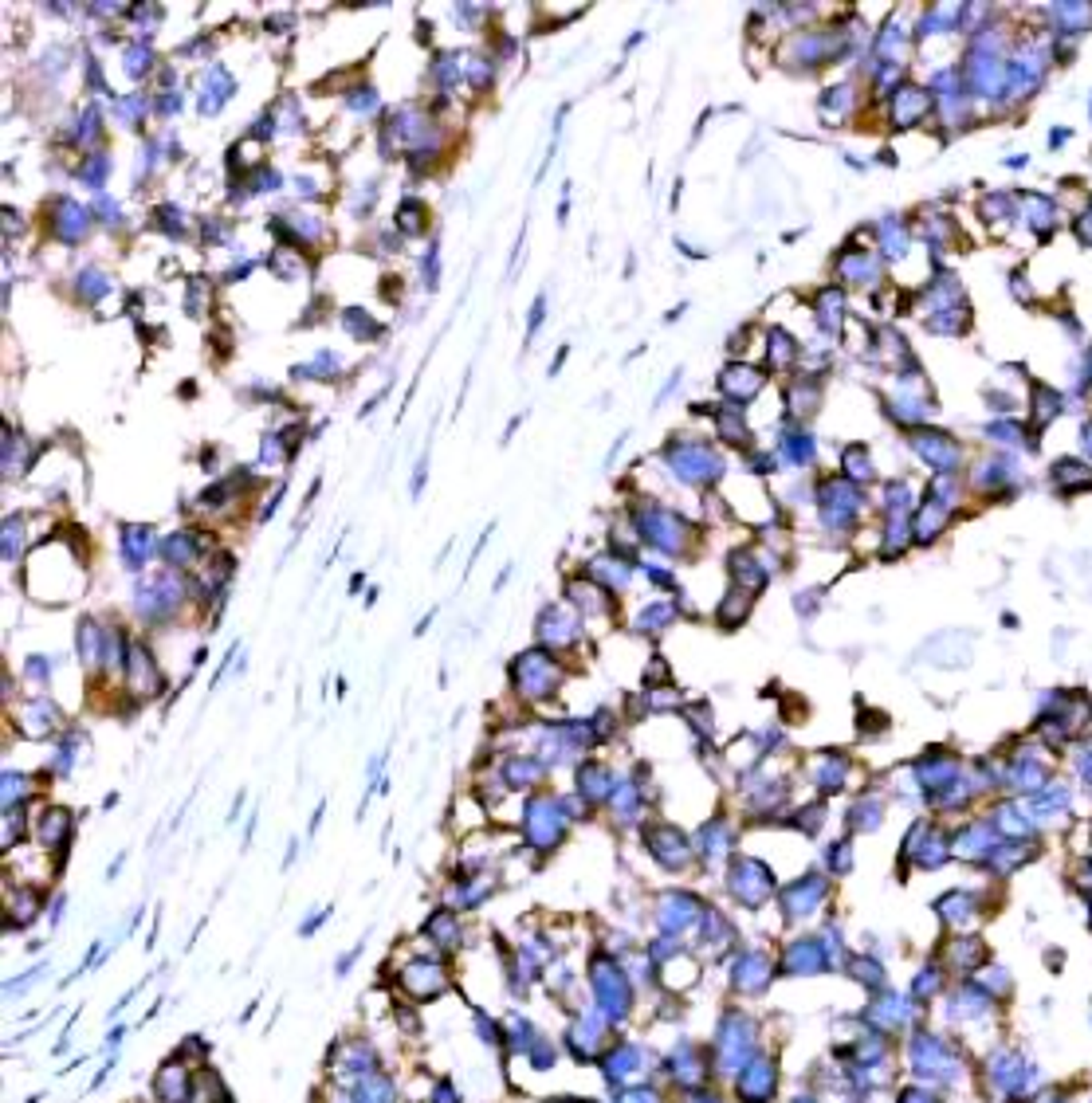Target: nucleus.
I'll list each match as a JSON object with an SVG mask.
<instances>
[{"label": "nucleus", "mask_w": 1092, "mask_h": 1103, "mask_svg": "<svg viewBox=\"0 0 1092 1103\" xmlns=\"http://www.w3.org/2000/svg\"><path fill=\"white\" fill-rule=\"evenodd\" d=\"M134 597H138V609H142L146 621H161V616H169L177 605H181L185 582L177 577V569H161V574L138 582Z\"/></svg>", "instance_id": "7ed1b4c3"}, {"label": "nucleus", "mask_w": 1092, "mask_h": 1103, "mask_svg": "<svg viewBox=\"0 0 1092 1103\" xmlns=\"http://www.w3.org/2000/svg\"><path fill=\"white\" fill-rule=\"evenodd\" d=\"M715 425L727 444H747V412L739 409H715Z\"/></svg>", "instance_id": "6ab92c4d"}, {"label": "nucleus", "mask_w": 1092, "mask_h": 1103, "mask_svg": "<svg viewBox=\"0 0 1092 1103\" xmlns=\"http://www.w3.org/2000/svg\"><path fill=\"white\" fill-rule=\"evenodd\" d=\"M841 467H845L849 480H869L872 475V456L864 444H853V448L841 452Z\"/></svg>", "instance_id": "412c9836"}, {"label": "nucleus", "mask_w": 1092, "mask_h": 1103, "mask_svg": "<svg viewBox=\"0 0 1092 1103\" xmlns=\"http://www.w3.org/2000/svg\"><path fill=\"white\" fill-rule=\"evenodd\" d=\"M338 323H342V330H346L350 338H358V342H370V338H378V334H381V326L370 323V315H365V310H358V307H346V310H342Z\"/></svg>", "instance_id": "f3484780"}, {"label": "nucleus", "mask_w": 1092, "mask_h": 1103, "mask_svg": "<svg viewBox=\"0 0 1092 1103\" xmlns=\"http://www.w3.org/2000/svg\"><path fill=\"white\" fill-rule=\"evenodd\" d=\"M48 216H51V236L59 244H83L91 232V221H95V208L79 205L75 197H56Z\"/></svg>", "instance_id": "20e7f679"}, {"label": "nucleus", "mask_w": 1092, "mask_h": 1103, "mask_svg": "<svg viewBox=\"0 0 1092 1103\" xmlns=\"http://www.w3.org/2000/svg\"><path fill=\"white\" fill-rule=\"evenodd\" d=\"M236 95V79H232V71L229 67H221V64H213V67H205V75H201V91H197V111L201 114H221L224 111V103Z\"/></svg>", "instance_id": "423d86ee"}, {"label": "nucleus", "mask_w": 1092, "mask_h": 1103, "mask_svg": "<svg viewBox=\"0 0 1092 1103\" xmlns=\"http://www.w3.org/2000/svg\"><path fill=\"white\" fill-rule=\"evenodd\" d=\"M146 111H150V103H146L142 95H122V99H114V114H119L122 122H130V126H138Z\"/></svg>", "instance_id": "bb28decb"}, {"label": "nucleus", "mask_w": 1092, "mask_h": 1103, "mask_svg": "<svg viewBox=\"0 0 1092 1103\" xmlns=\"http://www.w3.org/2000/svg\"><path fill=\"white\" fill-rule=\"evenodd\" d=\"M154 221H158V228L169 232V236H185V213H181V205H174V201L154 208Z\"/></svg>", "instance_id": "a878e982"}, {"label": "nucleus", "mask_w": 1092, "mask_h": 1103, "mask_svg": "<svg viewBox=\"0 0 1092 1103\" xmlns=\"http://www.w3.org/2000/svg\"><path fill=\"white\" fill-rule=\"evenodd\" d=\"M420 279H425V291H436L440 287V244L433 240V248L420 260Z\"/></svg>", "instance_id": "c85d7f7f"}, {"label": "nucleus", "mask_w": 1092, "mask_h": 1103, "mask_svg": "<svg viewBox=\"0 0 1092 1103\" xmlns=\"http://www.w3.org/2000/svg\"><path fill=\"white\" fill-rule=\"evenodd\" d=\"M460 71H464V79L480 91L495 79V67H491V59H483V56H460Z\"/></svg>", "instance_id": "5701e85b"}, {"label": "nucleus", "mask_w": 1092, "mask_h": 1103, "mask_svg": "<svg viewBox=\"0 0 1092 1103\" xmlns=\"http://www.w3.org/2000/svg\"><path fill=\"white\" fill-rule=\"evenodd\" d=\"M75 283H79V295H83L87 303L106 299V295H111V287H114V283H111V276H106V271L99 268V263H87V268L79 271V279H75Z\"/></svg>", "instance_id": "4468645a"}, {"label": "nucleus", "mask_w": 1092, "mask_h": 1103, "mask_svg": "<svg viewBox=\"0 0 1092 1103\" xmlns=\"http://www.w3.org/2000/svg\"><path fill=\"white\" fill-rule=\"evenodd\" d=\"M122 64H126V75H130V79H142V75L150 71V64H154L150 44H146V40L130 44V48H126V56H122Z\"/></svg>", "instance_id": "393cba45"}, {"label": "nucleus", "mask_w": 1092, "mask_h": 1103, "mask_svg": "<svg viewBox=\"0 0 1092 1103\" xmlns=\"http://www.w3.org/2000/svg\"><path fill=\"white\" fill-rule=\"evenodd\" d=\"M295 252H276L271 255V271H279V279H295L303 271V260H291Z\"/></svg>", "instance_id": "e433bc0d"}, {"label": "nucleus", "mask_w": 1092, "mask_h": 1103, "mask_svg": "<svg viewBox=\"0 0 1092 1103\" xmlns=\"http://www.w3.org/2000/svg\"><path fill=\"white\" fill-rule=\"evenodd\" d=\"M279 181H283V177H279L276 166H260V169L252 174V185H248V189H252V193H276Z\"/></svg>", "instance_id": "473e14b6"}, {"label": "nucleus", "mask_w": 1092, "mask_h": 1103, "mask_svg": "<svg viewBox=\"0 0 1092 1103\" xmlns=\"http://www.w3.org/2000/svg\"><path fill=\"white\" fill-rule=\"evenodd\" d=\"M916 452L924 460H932L935 467H951L959 460V448H955V440H947V436H916Z\"/></svg>", "instance_id": "ddd939ff"}, {"label": "nucleus", "mask_w": 1092, "mask_h": 1103, "mask_svg": "<svg viewBox=\"0 0 1092 1103\" xmlns=\"http://www.w3.org/2000/svg\"><path fill=\"white\" fill-rule=\"evenodd\" d=\"M103 640H106V632H99V624L91 621H79V656H83V664H95L99 660V652H103Z\"/></svg>", "instance_id": "4be33fe9"}, {"label": "nucleus", "mask_w": 1092, "mask_h": 1103, "mask_svg": "<svg viewBox=\"0 0 1092 1103\" xmlns=\"http://www.w3.org/2000/svg\"><path fill=\"white\" fill-rule=\"evenodd\" d=\"M538 637L543 640H558V644H570L578 637V616L563 605H546L538 613Z\"/></svg>", "instance_id": "6e6552de"}, {"label": "nucleus", "mask_w": 1092, "mask_h": 1103, "mask_svg": "<svg viewBox=\"0 0 1092 1103\" xmlns=\"http://www.w3.org/2000/svg\"><path fill=\"white\" fill-rule=\"evenodd\" d=\"M731 566H735V577L747 585V593H759L762 585H767V569H759V562L751 558V554H743L739 550L735 558H731Z\"/></svg>", "instance_id": "aec40b11"}, {"label": "nucleus", "mask_w": 1092, "mask_h": 1103, "mask_svg": "<svg viewBox=\"0 0 1092 1103\" xmlns=\"http://www.w3.org/2000/svg\"><path fill=\"white\" fill-rule=\"evenodd\" d=\"M20 527H24V514H9V522H4V558H17V550H20Z\"/></svg>", "instance_id": "f704fd0d"}, {"label": "nucleus", "mask_w": 1092, "mask_h": 1103, "mask_svg": "<svg viewBox=\"0 0 1092 1103\" xmlns=\"http://www.w3.org/2000/svg\"><path fill=\"white\" fill-rule=\"evenodd\" d=\"M158 550H161V542H158V534H154V527H146V522H122L119 527V554H122V566L126 569L138 574Z\"/></svg>", "instance_id": "39448f33"}, {"label": "nucleus", "mask_w": 1092, "mask_h": 1103, "mask_svg": "<svg viewBox=\"0 0 1092 1103\" xmlns=\"http://www.w3.org/2000/svg\"><path fill=\"white\" fill-rule=\"evenodd\" d=\"M232 236V228L224 221H208V228H205V240L208 244H224V240Z\"/></svg>", "instance_id": "a19ab883"}, {"label": "nucleus", "mask_w": 1092, "mask_h": 1103, "mask_svg": "<svg viewBox=\"0 0 1092 1103\" xmlns=\"http://www.w3.org/2000/svg\"><path fill=\"white\" fill-rule=\"evenodd\" d=\"M185 106V95L181 91H166V95H158V99H150V111L154 114H161V119H169V114H177Z\"/></svg>", "instance_id": "72a5a7b5"}, {"label": "nucleus", "mask_w": 1092, "mask_h": 1103, "mask_svg": "<svg viewBox=\"0 0 1092 1103\" xmlns=\"http://www.w3.org/2000/svg\"><path fill=\"white\" fill-rule=\"evenodd\" d=\"M723 601H727V605L720 609V621H723V624H735L739 613H747V609H751V593H747V589H731Z\"/></svg>", "instance_id": "c756f323"}, {"label": "nucleus", "mask_w": 1092, "mask_h": 1103, "mask_svg": "<svg viewBox=\"0 0 1092 1103\" xmlns=\"http://www.w3.org/2000/svg\"><path fill=\"white\" fill-rule=\"evenodd\" d=\"M428 224V205L420 197H401L397 205V232L401 236H420Z\"/></svg>", "instance_id": "9b49d317"}, {"label": "nucleus", "mask_w": 1092, "mask_h": 1103, "mask_svg": "<svg viewBox=\"0 0 1092 1103\" xmlns=\"http://www.w3.org/2000/svg\"><path fill=\"white\" fill-rule=\"evenodd\" d=\"M79 177L87 181V189L103 193L106 177H111V158H106V153H95V158H87V161L79 166Z\"/></svg>", "instance_id": "b1692460"}, {"label": "nucleus", "mask_w": 1092, "mask_h": 1103, "mask_svg": "<svg viewBox=\"0 0 1092 1103\" xmlns=\"http://www.w3.org/2000/svg\"><path fill=\"white\" fill-rule=\"evenodd\" d=\"M814 307H817L822 326H837L841 315H845V295H841V287H825V291L814 299Z\"/></svg>", "instance_id": "a211bd4d"}, {"label": "nucleus", "mask_w": 1092, "mask_h": 1103, "mask_svg": "<svg viewBox=\"0 0 1092 1103\" xmlns=\"http://www.w3.org/2000/svg\"><path fill=\"white\" fill-rule=\"evenodd\" d=\"M95 213H99V216H103V221H106V224H111V228H119V221H122V208H119V205H114V201H111V197H99V201H95Z\"/></svg>", "instance_id": "58836bf2"}, {"label": "nucleus", "mask_w": 1092, "mask_h": 1103, "mask_svg": "<svg viewBox=\"0 0 1092 1103\" xmlns=\"http://www.w3.org/2000/svg\"><path fill=\"white\" fill-rule=\"evenodd\" d=\"M338 365H342V357L334 354V350H318L311 362L291 365V378H295V381H299V378H307V381H326V378H334V373H338Z\"/></svg>", "instance_id": "f8f14e48"}, {"label": "nucleus", "mask_w": 1092, "mask_h": 1103, "mask_svg": "<svg viewBox=\"0 0 1092 1103\" xmlns=\"http://www.w3.org/2000/svg\"><path fill=\"white\" fill-rule=\"evenodd\" d=\"M857 503H861V495L853 491V483L829 480L822 487V519L829 527H849V519L857 514Z\"/></svg>", "instance_id": "0eeeda50"}, {"label": "nucleus", "mask_w": 1092, "mask_h": 1103, "mask_svg": "<svg viewBox=\"0 0 1092 1103\" xmlns=\"http://www.w3.org/2000/svg\"><path fill=\"white\" fill-rule=\"evenodd\" d=\"M201 538H205V534H193V530H177V534L161 538V558H166L174 569H177V566H181V569L193 566V562H197V554H201V546H205Z\"/></svg>", "instance_id": "9d476101"}, {"label": "nucleus", "mask_w": 1092, "mask_h": 1103, "mask_svg": "<svg viewBox=\"0 0 1092 1103\" xmlns=\"http://www.w3.org/2000/svg\"><path fill=\"white\" fill-rule=\"evenodd\" d=\"M99 126H103V114H99V106H95V103H91L87 111H83V119H79V142H87V146H91V142H99V134H103Z\"/></svg>", "instance_id": "2f4dec72"}, {"label": "nucleus", "mask_w": 1092, "mask_h": 1103, "mask_svg": "<svg viewBox=\"0 0 1092 1103\" xmlns=\"http://www.w3.org/2000/svg\"><path fill=\"white\" fill-rule=\"evenodd\" d=\"M563 365H566V346H563V350H558V354H555V362H550V378H555V373H558V370H563Z\"/></svg>", "instance_id": "79ce46f5"}, {"label": "nucleus", "mask_w": 1092, "mask_h": 1103, "mask_svg": "<svg viewBox=\"0 0 1092 1103\" xmlns=\"http://www.w3.org/2000/svg\"><path fill=\"white\" fill-rule=\"evenodd\" d=\"M425 480H428V448L420 452L417 467H413V499H420V491H425Z\"/></svg>", "instance_id": "ea45409f"}, {"label": "nucleus", "mask_w": 1092, "mask_h": 1103, "mask_svg": "<svg viewBox=\"0 0 1092 1103\" xmlns=\"http://www.w3.org/2000/svg\"><path fill=\"white\" fill-rule=\"evenodd\" d=\"M346 111H354V114L378 111V91H373V87H354V91H346Z\"/></svg>", "instance_id": "7c9ffc66"}, {"label": "nucleus", "mask_w": 1092, "mask_h": 1103, "mask_svg": "<svg viewBox=\"0 0 1092 1103\" xmlns=\"http://www.w3.org/2000/svg\"><path fill=\"white\" fill-rule=\"evenodd\" d=\"M665 464L672 467L680 480L688 483H707V480H720L723 472V460L712 444L704 440H672L665 448Z\"/></svg>", "instance_id": "f257e3e1"}, {"label": "nucleus", "mask_w": 1092, "mask_h": 1103, "mask_svg": "<svg viewBox=\"0 0 1092 1103\" xmlns=\"http://www.w3.org/2000/svg\"><path fill=\"white\" fill-rule=\"evenodd\" d=\"M720 389L731 397V401H751L762 389V373L751 370V365H727L720 373Z\"/></svg>", "instance_id": "1a4fd4ad"}, {"label": "nucleus", "mask_w": 1092, "mask_h": 1103, "mask_svg": "<svg viewBox=\"0 0 1092 1103\" xmlns=\"http://www.w3.org/2000/svg\"><path fill=\"white\" fill-rule=\"evenodd\" d=\"M586 574L594 577L597 585L610 582V589H625V585H629V566H625V562H618V558H594Z\"/></svg>", "instance_id": "2eb2a0df"}, {"label": "nucleus", "mask_w": 1092, "mask_h": 1103, "mask_svg": "<svg viewBox=\"0 0 1092 1103\" xmlns=\"http://www.w3.org/2000/svg\"><path fill=\"white\" fill-rule=\"evenodd\" d=\"M633 522H637L645 542L665 550V554H680L684 546H688V522H684L676 511H665V507H637Z\"/></svg>", "instance_id": "f03ea898"}, {"label": "nucleus", "mask_w": 1092, "mask_h": 1103, "mask_svg": "<svg viewBox=\"0 0 1092 1103\" xmlns=\"http://www.w3.org/2000/svg\"><path fill=\"white\" fill-rule=\"evenodd\" d=\"M668 621H672V609L660 605V601H652V605L641 613V629H660V624H668Z\"/></svg>", "instance_id": "4c0bfd02"}, {"label": "nucleus", "mask_w": 1092, "mask_h": 1103, "mask_svg": "<svg viewBox=\"0 0 1092 1103\" xmlns=\"http://www.w3.org/2000/svg\"><path fill=\"white\" fill-rule=\"evenodd\" d=\"M924 111H927V95L924 91H916V87H904L900 95H896V126H911L916 119H924Z\"/></svg>", "instance_id": "dca6fc26"}, {"label": "nucleus", "mask_w": 1092, "mask_h": 1103, "mask_svg": "<svg viewBox=\"0 0 1092 1103\" xmlns=\"http://www.w3.org/2000/svg\"><path fill=\"white\" fill-rule=\"evenodd\" d=\"M543 323H546V291H543V295H535V303H530V318H527V342H535V334L543 330Z\"/></svg>", "instance_id": "c9c22d12"}, {"label": "nucleus", "mask_w": 1092, "mask_h": 1103, "mask_svg": "<svg viewBox=\"0 0 1092 1103\" xmlns=\"http://www.w3.org/2000/svg\"><path fill=\"white\" fill-rule=\"evenodd\" d=\"M794 357H798V350H794V338L786 330H775L770 334V365H790Z\"/></svg>", "instance_id": "cd10ccee"}]
</instances>
